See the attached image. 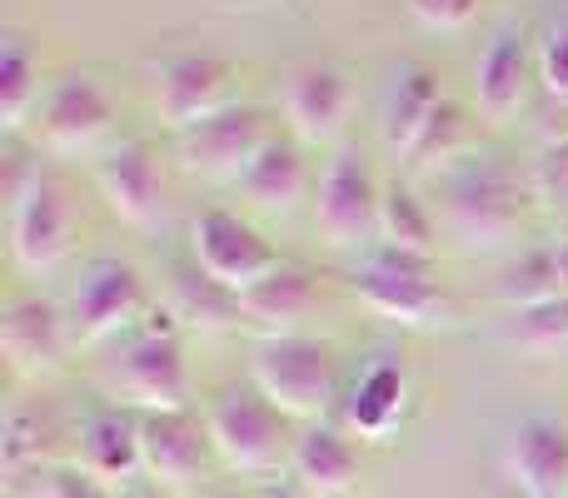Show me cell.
I'll return each mask as SVG.
<instances>
[{"label":"cell","instance_id":"4316f807","mask_svg":"<svg viewBox=\"0 0 568 498\" xmlns=\"http://www.w3.org/2000/svg\"><path fill=\"white\" fill-rule=\"evenodd\" d=\"M40 105V55L30 50L26 35L10 30L0 40V120L6 130H20L26 115Z\"/></svg>","mask_w":568,"mask_h":498},{"label":"cell","instance_id":"f1b7e54d","mask_svg":"<svg viewBox=\"0 0 568 498\" xmlns=\"http://www.w3.org/2000/svg\"><path fill=\"white\" fill-rule=\"evenodd\" d=\"M559 294H564V280H559V254H554V245L529 250L524 260H514L499 280V299L509 304L514 314L534 309V304H549V299H559Z\"/></svg>","mask_w":568,"mask_h":498},{"label":"cell","instance_id":"ffe728a7","mask_svg":"<svg viewBox=\"0 0 568 498\" xmlns=\"http://www.w3.org/2000/svg\"><path fill=\"white\" fill-rule=\"evenodd\" d=\"M439 105H444L439 75L429 65H419V60H399L379 95V140L394 155H409L414 140L424 135V125L434 120Z\"/></svg>","mask_w":568,"mask_h":498},{"label":"cell","instance_id":"ac0fdd59","mask_svg":"<svg viewBox=\"0 0 568 498\" xmlns=\"http://www.w3.org/2000/svg\"><path fill=\"white\" fill-rule=\"evenodd\" d=\"M0 344H6V359L20 379H45V374L60 369L70 339V324H65V309L50 299H16L6 304L0 314Z\"/></svg>","mask_w":568,"mask_h":498},{"label":"cell","instance_id":"4fadbf2b","mask_svg":"<svg viewBox=\"0 0 568 498\" xmlns=\"http://www.w3.org/2000/svg\"><path fill=\"white\" fill-rule=\"evenodd\" d=\"M110 120H115V105L100 90L95 75H65L40 95L36 105V135L45 140L50 150H95L100 140L110 135Z\"/></svg>","mask_w":568,"mask_h":498},{"label":"cell","instance_id":"e575fe53","mask_svg":"<svg viewBox=\"0 0 568 498\" xmlns=\"http://www.w3.org/2000/svg\"><path fill=\"white\" fill-rule=\"evenodd\" d=\"M404 10H409L424 30H464L479 16V0H404Z\"/></svg>","mask_w":568,"mask_h":498},{"label":"cell","instance_id":"5b68a950","mask_svg":"<svg viewBox=\"0 0 568 498\" xmlns=\"http://www.w3.org/2000/svg\"><path fill=\"white\" fill-rule=\"evenodd\" d=\"M270 140L275 135H270V120L260 105H225L220 115L175 135V155L190 175L215 180V185H240Z\"/></svg>","mask_w":568,"mask_h":498},{"label":"cell","instance_id":"ba28073f","mask_svg":"<svg viewBox=\"0 0 568 498\" xmlns=\"http://www.w3.org/2000/svg\"><path fill=\"white\" fill-rule=\"evenodd\" d=\"M529 200H534V190L519 185L509 170L474 165L449 185V220L464 235V245L489 250V245H504V240L524 225Z\"/></svg>","mask_w":568,"mask_h":498},{"label":"cell","instance_id":"1f68e13d","mask_svg":"<svg viewBox=\"0 0 568 498\" xmlns=\"http://www.w3.org/2000/svg\"><path fill=\"white\" fill-rule=\"evenodd\" d=\"M539 80L554 100L568 105V10H559V16L539 30Z\"/></svg>","mask_w":568,"mask_h":498},{"label":"cell","instance_id":"83f0119b","mask_svg":"<svg viewBox=\"0 0 568 498\" xmlns=\"http://www.w3.org/2000/svg\"><path fill=\"white\" fill-rule=\"evenodd\" d=\"M50 439H55V424L45 419L30 404H16L6 414V429H0V459H6V474L20 479V474H40L50 469Z\"/></svg>","mask_w":568,"mask_h":498},{"label":"cell","instance_id":"52a82bcc","mask_svg":"<svg viewBox=\"0 0 568 498\" xmlns=\"http://www.w3.org/2000/svg\"><path fill=\"white\" fill-rule=\"evenodd\" d=\"M384 190L374 180L364 150H339L320 175V195H314V225L334 250H359L364 240L379 230Z\"/></svg>","mask_w":568,"mask_h":498},{"label":"cell","instance_id":"9a60e30c","mask_svg":"<svg viewBox=\"0 0 568 498\" xmlns=\"http://www.w3.org/2000/svg\"><path fill=\"white\" fill-rule=\"evenodd\" d=\"M284 120H290L300 145H324L344 130L354 110V80L339 65H300L284 75L280 90Z\"/></svg>","mask_w":568,"mask_h":498},{"label":"cell","instance_id":"8d00e7d4","mask_svg":"<svg viewBox=\"0 0 568 498\" xmlns=\"http://www.w3.org/2000/svg\"><path fill=\"white\" fill-rule=\"evenodd\" d=\"M255 498H314V494H310V489H300L294 479H280V484H265V489H260Z\"/></svg>","mask_w":568,"mask_h":498},{"label":"cell","instance_id":"8992f818","mask_svg":"<svg viewBox=\"0 0 568 498\" xmlns=\"http://www.w3.org/2000/svg\"><path fill=\"white\" fill-rule=\"evenodd\" d=\"M150 75V105H155L160 125L185 135L200 120L220 115L230 105V85H235V65L220 55H165L145 70Z\"/></svg>","mask_w":568,"mask_h":498},{"label":"cell","instance_id":"484cf974","mask_svg":"<svg viewBox=\"0 0 568 498\" xmlns=\"http://www.w3.org/2000/svg\"><path fill=\"white\" fill-rule=\"evenodd\" d=\"M439 230H434V215L424 210V200L414 195L409 185H389L379 205V240L399 254H419V260H434L439 250Z\"/></svg>","mask_w":568,"mask_h":498},{"label":"cell","instance_id":"5bb4252c","mask_svg":"<svg viewBox=\"0 0 568 498\" xmlns=\"http://www.w3.org/2000/svg\"><path fill=\"white\" fill-rule=\"evenodd\" d=\"M95 185L105 195L110 215L125 225L145 230L165 215V175H160V155L145 140H120L95 160Z\"/></svg>","mask_w":568,"mask_h":498},{"label":"cell","instance_id":"4dcf8cb0","mask_svg":"<svg viewBox=\"0 0 568 498\" xmlns=\"http://www.w3.org/2000/svg\"><path fill=\"white\" fill-rule=\"evenodd\" d=\"M459 145H464V110L444 100V105L434 110V120L424 125V135L414 140V150H409L404 160H409L414 170H429V165H439V160H449Z\"/></svg>","mask_w":568,"mask_h":498},{"label":"cell","instance_id":"d6986e66","mask_svg":"<svg viewBox=\"0 0 568 498\" xmlns=\"http://www.w3.org/2000/svg\"><path fill=\"white\" fill-rule=\"evenodd\" d=\"M75 469H85L105 489L145 479L140 469V414L130 409H95L80 419L75 434Z\"/></svg>","mask_w":568,"mask_h":498},{"label":"cell","instance_id":"2e32d148","mask_svg":"<svg viewBox=\"0 0 568 498\" xmlns=\"http://www.w3.org/2000/svg\"><path fill=\"white\" fill-rule=\"evenodd\" d=\"M504 474L524 498H568V424L529 414L504 444Z\"/></svg>","mask_w":568,"mask_h":498},{"label":"cell","instance_id":"e0dca14e","mask_svg":"<svg viewBox=\"0 0 568 498\" xmlns=\"http://www.w3.org/2000/svg\"><path fill=\"white\" fill-rule=\"evenodd\" d=\"M534 65H539V50H534V35L529 26H499L494 40L484 45L479 65H474V100L489 120H514L529 100V80H534Z\"/></svg>","mask_w":568,"mask_h":498},{"label":"cell","instance_id":"7402d4cb","mask_svg":"<svg viewBox=\"0 0 568 498\" xmlns=\"http://www.w3.org/2000/svg\"><path fill=\"white\" fill-rule=\"evenodd\" d=\"M404 404H409V379H404L399 359H374L359 369V379L349 384V399H344V429L354 439H389L404 419Z\"/></svg>","mask_w":568,"mask_h":498},{"label":"cell","instance_id":"d590c367","mask_svg":"<svg viewBox=\"0 0 568 498\" xmlns=\"http://www.w3.org/2000/svg\"><path fill=\"white\" fill-rule=\"evenodd\" d=\"M110 498H175V494L150 484V479H135V484H125V489H110Z\"/></svg>","mask_w":568,"mask_h":498},{"label":"cell","instance_id":"7a4b0ae2","mask_svg":"<svg viewBox=\"0 0 568 498\" xmlns=\"http://www.w3.org/2000/svg\"><path fill=\"white\" fill-rule=\"evenodd\" d=\"M205 429L220 464L235 474H275L294 454L290 419L255 389V384H230L210 399Z\"/></svg>","mask_w":568,"mask_h":498},{"label":"cell","instance_id":"8fae6325","mask_svg":"<svg viewBox=\"0 0 568 498\" xmlns=\"http://www.w3.org/2000/svg\"><path fill=\"white\" fill-rule=\"evenodd\" d=\"M190 254L215 284H225L230 294H250L270 270H275V250L260 240L255 225H245L230 210H205L190 225Z\"/></svg>","mask_w":568,"mask_h":498},{"label":"cell","instance_id":"6da1fadb","mask_svg":"<svg viewBox=\"0 0 568 498\" xmlns=\"http://www.w3.org/2000/svg\"><path fill=\"white\" fill-rule=\"evenodd\" d=\"M250 384L265 394L284 419H320L329 414L334 389H339V359L329 339L314 334H270L255 344L250 359Z\"/></svg>","mask_w":568,"mask_h":498},{"label":"cell","instance_id":"d4e9b609","mask_svg":"<svg viewBox=\"0 0 568 498\" xmlns=\"http://www.w3.org/2000/svg\"><path fill=\"white\" fill-rule=\"evenodd\" d=\"M170 304H175V314L185 324H195V329H230V324L245 319L240 294L215 284L200 264H175V270H170Z\"/></svg>","mask_w":568,"mask_h":498},{"label":"cell","instance_id":"cb8c5ba5","mask_svg":"<svg viewBox=\"0 0 568 498\" xmlns=\"http://www.w3.org/2000/svg\"><path fill=\"white\" fill-rule=\"evenodd\" d=\"M240 304H245V319H260L270 324L275 334H294L290 324L304 319L314 304V274L300 270V264H275V270L265 274V280L255 284L250 294H240Z\"/></svg>","mask_w":568,"mask_h":498},{"label":"cell","instance_id":"3957f363","mask_svg":"<svg viewBox=\"0 0 568 498\" xmlns=\"http://www.w3.org/2000/svg\"><path fill=\"white\" fill-rule=\"evenodd\" d=\"M354 294L369 304L374 314L399 324H444L454 314L449 294L434 284L429 260L419 254H399L389 245L369 250L359 264H354Z\"/></svg>","mask_w":568,"mask_h":498},{"label":"cell","instance_id":"f546056e","mask_svg":"<svg viewBox=\"0 0 568 498\" xmlns=\"http://www.w3.org/2000/svg\"><path fill=\"white\" fill-rule=\"evenodd\" d=\"M509 339L529 354H559L568 349V294L549 304H534V309H519L509 324Z\"/></svg>","mask_w":568,"mask_h":498},{"label":"cell","instance_id":"7c38bea8","mask_svg":"<svg viewBox=\"0 0 568 498\" xmlns=\"http://www.w3.org/2000/svg\"><path fill=\"white\" fill-rule=\"evenodd\" d=\"M70 235H75V215H70L65 190L50 175H40L26 195L10 200V254L20 270H55L70 254Z\"/></svg>","mask_w":568,"mask_h":498},{"label":"cell","instance_id":"d6a6232c","mask_svg":"<svg viewBox=\"0 0 568 498\" xmlns=\"http://www.w3.org/2000/svg\"><path fill=\"white\" fill-rule=\"evenodd\" d=\"M534 200H544L549 210H568V135L549 140L534 160V175H529Z\"/></svg>","mask_w":568,"mask_h":498},{"label":"cell","instance_id":"9c48e42d","mask_svg":"<svg viewBox=\"0 0 568 498\" xmlns=\"http://www.w3.org/2000/svg\"><path fill=\"white\" fill-rule=\"evenodd\" d=\"M210 459H220L210 444L205 419L190 409L180 414H140V469L150 484L170 494H190L205 484Z\"/></svg>","mask_w":568,"mask_h":498},{"label":"cell","instance_id":"44dd1931","mask_svg":"<svg viewBox=\"0 0 568 498\" xmlns=\"http://www.w3.org/2000/svg\"><path fill=\"white\" fill-rule=\"evenodd\" d=\"M290 479L300 489H310L314 498H339L354 489L359 479V449H354V434L344 424H314L294 439L290 454Z\"/></svg>","mask_w":568,"mask_h":498},{"label":"cell","instance_id":"603a6c76","mask_svg":"<svg viewBox=\"0 0 568 498\" xmlns=\"http://www.w3.org/2000/svg\"><path fill=\"white\" fill-rule=\"evenodd\" d=\"M250 205L260 210H294L304 200V155H300V140H270L260 150V160L245 170L240 180Z\"/></svg>","mask_w":568,"mask_h":498},{"label":"cell","instance_id":"30bf717a","mask_svg":"<svg viewBox=\"0 0 568 498\" xmlns=\"http://www.w3.org/2000/svg\"><path fill=\"white\" fill-rule=\"evenodd\" d=\"M145 304V284H140L135 264L125 260H90L80 270L75 289L65 304V324L75 344H100L110 334H120Z\"/></svg>","mask_w":568,"mask_h":498},{"label":"cell","instance_id":"836d02e7","mask_svg":"<svg viewBox=\"0 0 568 498\" xmlns=\"http://www.w3.org/2000/svg\"><path fill=\"white\" fill-rule=\"evenodd\" d=\"M30 498H110V489L85 469H40L30 474Z\"/></svg>","mask_w":568,"mask_h":498},{"label":"cell","instance_id":"277c9868","mask_svg":"<svg viewBox=\"0 0 568 498\" xmlns=\"http://www.w3.org/2000/svg\"><path fill=\"white\" fill-rule=\"evenodd\" d=\"M105 384L115 399L140 414H180L190 409V369L175 329H145L105 364Z\"/></svg>","mask_w":568,"mask_h":498}]
</instances>
